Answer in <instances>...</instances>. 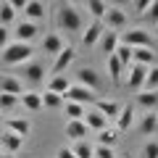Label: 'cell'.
<instances>
[{
  "instance_id": "d4e9b609",
  "label": "cell",
  "mask_w": 158,
  "mask_h": 158,
  "mask_svg": "<svg viewBox=\"0 0 158 158\" xmlns=\"http://www.w3.org/2000/svg\"><path fill=\"white\" fill-rule=\"evenodd\" d=\"M98 45H100V50L106 53V58L113 56V50L118 48V34H116V32H108V29H106V32L100 34V40H98Z\"/></svg>"
},
{
  "instance_id": "83f0119b",
  "label": "cell",
  "mask_w": 158,
  "mask_h": 158,
  "mask_svg": "<svg viewBox=\"0 0 158 158\" xmlns=\"http://www.w3.org/2000/svg\"><path fill=\"white\" fill-rule=\"evenodd\" d=\"M106 8H108V3H103V0H87L85 3V11L92 16V21H100L106 16Z\"/></svg>"
},
{
  "instance_id": "e575fe53",
  "label": "cell",
  "mask_w": 158,
  "mask_h": 158,
  "mask_svg": "<svg viewBox=\"0 0 158 158\" xmlns=\"http://www.w3.org/2000/svg\"><path fill=\"white\" fill-rule=\"evenodd\" d=\"M16 106H19V98H13V95H6V92H0V113L13 111Z\"/></svg>"
},
{
  "instance_id": "7bdbcfd3",
  "label": "cell",
  "mask_w": 158,
  "mask_h": 158,
  "mask_svg": "<svg viewBox=\"0 0 158 158\" xmlns=\"http://www.w3.org/2000/svg\"><path fill=\"white\" fill-rule=\"evenodd\" d=\"M0 124H3V113H0Z\"/></svg>"
},
{
  "instance_id": "ba28073f",
  "label": "cell",
  "mask_w": 158,
  "mask_h": 158,
  "mask_svg": "<svg viewBox=\"0 0 158 158\" xmlns=\"http://www.w3.org/2000/svg\"><path fill=\"white\" fill-rule=\"evenodd\" d=\"M74 56H77V53H74V48H71V45H66V48H63V50L58 53L56 58H53L50 77H63V74H66V69L74 63Z\"/></svg>"
},
{
  "instance_id": "5bb4252c",
  "label": "cell",
  "mask_w": 158,
  "mask_h": 158,
  "mask_svg": "<svg viewBox=\"0 0 158 158\" xmlns=\"http://www.w3.org/2000/svg\"><path fill=\"white\" fill-rule=\"evenodd\" d=\"M113 121H116V127H113L116 132H127V129H132V127H135V106H132V103L121 106V111H118V116L113 118Z\"/></svg>"
},
{
  "instance_id": "74e56055",
  "label": "cell",
  "mask_w": 158,
  "mask_h": 158,
  "mask_svg": "<svg viewBox=\"0 0 158 158\" xmlns=\"http://www.w3.org/2000/svg\"><path fill=\"white\" fill-rule=\"evenodd\" d=\"M142 158H158V142L156 140L145 142V148H142Z\"/></svg>"
},
{
  "instance_id": "7c38bea8",
  "label": "cell",
  "mask_w": 158,
  "mask_h": 158,
  "mask_svg": "<svg viewBox=\"0 0 158 158\" xmlns=\"http://www.w3.org/2000/svg\"><path fill=\"white\" fill-rule=\"evenodd\" d=\"M127 87H129L132 92H140L142 90V85H145V74H148V69L145 66H137V63H132L129 69H127Z\"/></svg>"
},
{
  "instance_id": "603a6c76",
  "label": "cell",
  "mask_w": 158,
  "mask_h": 158,
  "mask_svg": "<svg viewBox=\"0 0 158 158\" xmlns=\"http://www.w3.org/2000/svg\"><path fill=\"white\" fill-rule=\"evenodd\" d=\"M69 87H71V79L63 74V77H48V87H45V90L48 92H56V95L63 98L69 92Z\"/></svg>"
},
{
  "instance_id": "277c9868",
  "label": "cell",
  "mask_w": 158,
  "mask_h": 158,
  "mask_svg": "<svg viewBox=\"0 0 158 158\" xmlns=\"http://www.w3.org/2000/svg\"><path fill=\"white\" fill-rule=\"evenodd\" d=\"M118 42L127 48H153V34L148 29H127L118 34Z\"/></svg>"
},
{
  "instance_id": "f1b7e54d",
  "label": "cell",
  "mask_w": 158,
  "mask_h": 158,
  "mask_svg": "<svg viewBox=\"0 0 158 158\" xmlns=\"http://www.w3.org/2000/svg\"><path fill=\"white\" fill-rule=\"evenodd\" d=\"M16 21V11H13L11 0H3L0 3V27H11Z\"/></svg>"
},
{
  "instance_id": "484cf974",
  "label": "cell",
  "mask_w": 158,
  "mask_h": 158,
  "mask_svg": "<svg viewBox=\"0 0 158 158\" xmlns=\"http://www.w3.org/2000/svg\"><path fill=\"white\" fill-rule=\"evenodd\" d=\"M132 106H140L145 113H148V111H156V108H158V92H142V90H140V95L135 98Z\"/></svg>"
},
{
  "instance_id": "9a60e30c",
  "label": "cell",
  "mask_w": 158,
  "mask_h": 158,
  "mask_svg": "<svg viewBox=\"0 0 158 158\" xmlns=\"http://www.w3.org/2000/svg\"><path fill=\"white\" fill-rule=\"evenodd\" d=\"M0 92H6V95L19 98V95L24 92L21 79H19V77H13V74H0Z\"/></svg>"
},
{
  "instance_id": "8992f818",
  "label": "cell",
  "mask_w": 158,
  "mask_h": 158,
  "mask_svg": "<svg viewBox=\"0 0 158 158\" xmlns=\"http://www.w3.org/2000/svg\"><path fill=\"white\" fill-rule=\"evenodd\" d=\"M66 45H69V42L58 32H48V34H42V40H40V53H42V56H53V58H56Z\"/></svg>"
},
{
  "instance_id": "4316f807",
  "label": "cell",
  "mask_w": 158,
  "mask_h": 158,
  "mask_svg": "<svg viewBox=\"0 0 158 158\" xmlns=\"http://www.w3.org/2000/svg\"><path fill=\"white\" fill-rule=\"evenodd\" d=\"M137 127H140L142 135H156V132H158V113L156 111H148L145 116L140 118V124H137Z\"/></svg>"
},
{
  "instance_id": "d6a6232c",
  "label": "cell",
  "mask_w": 158,
  "mask_h": 158,
  "mask_svg": "<svg viewBox=\"0 0 158 158\" xmlns=\"http://www.w3.org/2000/svg\"><path fill=\"white\" fill-rule=\"evenodd\" d=\"M142 92H158V66H150V69H148Z\"/></svg>"
},
{
  "instance_id": "f35d334b",
  "label": "cell",
  "mask_w": 158,
  "mask_h": 158,
  "mask_svg": "<svg viewBox=\"0 0 158 158\" xmlns=\"http://www.w3.org/2000/svg\"><path fill=\"white\" fill-rule=\"evenodd\" d=\"M8 42H11V29H8V27H0V50H3Z\"/></svg>"
},
{
  "instance_id": "52a82bcc",
  "label": "cell",
  "mask_w": 158,
  "mask_h": 158,
  "mask_svg": "<svg viewBox=\"0 0 158 158\" xmlns=\"http://www.w3.org/2000/svg\"><path fill=\"white\" fill-rule=\"evenodd\" d=\"M16 74H21V82H27V85H42V79H45V69L37 61H29L24 66H19Z\"/></svg>"
},
{
  "instance_id": "ab89813d",
  "label": "cell",
  "mask_w": 158,
  "mask_h": 158,
  "mask_svg": "<svg viewBox=\"0 0 158 158\" xmlns=\"http://www.w3.org/2000/svg\"><path fill=\"white\" fill-rule=\"evenodd\" d=\"M148 6H150V0H137V3H132V8H135V13H140V16H145Z\"/></svg>"
},
{
  "instance_id": "d6986e66",
  "label": "cell",
  "mask_w": 158,
  "mask_h": 158,
  "mask_svg": "<svg viewBox=\"0 0 158 158\" xmlns=\"http://www.w3.org/2000/svg\"><path fill=\"white\" fill-rule=\"evenodd\" d=\"M82 121H85V127H87V129H92V132H103V129L108 127L106 116H100V113H98L92 106L85 111V118H82Z\"/></svg>"
},
{
  "instance_id": "3957f363",
  "label": "cell",
  "mask_w": 158,
  "mask_h": 158,
  "mask_svg": "<svg viewBox=\"0 0 158 158\" xmlns=\"http://www.w3.org/2000/svg\"><path fill=\"white\" fill-rule=\"evenodd\" d=\"M103 29H108V32H121V29H127V11L118 6H108L106 8V16L100 19Z\"/></svg>"
},
{
  "instance_id": "4fadbf2b",
  "label": "cell",
  "mask_w": 158,
  "mask_h": 158,
  "mask_svg": "<svg viewBox=\"0 0 158 158\" xmlns=\"http://www.w3.org/2000/svg\"><path fill=\"white\" fill-rule=\"evenodd\" d=\"M21 148H24V140H21V137H16L13 132L6 129L3 135H0V153H6V156H16Z\"/></svg>"
},
{
  "instance_id": "f546056e",
  "label": "cell",
  "mask_w": 158,
  "mask_h": 158,
  "mask_svg": "<svg viewBox=\"0 0 158 158\" xmlns=\"http://www.w3.org/2000/svg\"><path fill=\"white\" fill-rule=\"evenodd\" d=\"M40 98H42V108H48V111H58V108H63V98L56 95V92H40Z\"/></svg>"
},
{
  "instance_id": "30bf717a",
  "label": "cell",
  "mask_w": 158,
  "mask_h": 158,
  "mask_svg": "<svg viewBox=\"0 0 158 158\" xmlns=\"http://www.w3.org/2000/svg\"><path fill=\"white\" fill-rule=\"evenodd\" d=\"M21 13H24V21L40 24V21H45V16H48V3H42V0H27Z\"/></svg>"
},
{
  "instance_id": "1f68e13d",
  "label": "cell",
  "mask_w": 158,
  "mask_h": 158,
  "mask_svg": "<svg viewBox=\"0 0 158 158\" xmlns=\"http://www.w3.org/2000/svg\"><path fill=\"white\" fill-rule=\"evenodd\" d=\"M85 106H77V103H63V113L69 116V121H82L85 118Z\"/></svg>"
},
{
  "instance_id": "7402d4cb",
  "label": "cell",
  "mask_w": 158,
  "mask_h": 158,
  "mask_svg": "<svg viewBox=\"0 0 158 158\" xmlns=\"http://www.w3.org/2000/svg\"><path fill=\"white\" fill-rule=\"evenodd\" d=\"M106 71H108V79H111V85H121V79H124V71L127 69L116 61V56H108L106 58Z\"/></svg>"
},
{
  "instance_id": "4dcf8cb0",
  "label": "cell",
  "mask_w": 158,
  "mask_h": 158,
  "mask_svg": "<svg viewBox=\"0 0 158 158\" xmlns=\"http://www.w3.org/2000/svg\"><path fill=\"white\" fill-rule=\"evenodd\" d=\"M116 140H118V132L113 127H106L103 132H98V145H103V148H113Z\"/></svg>"
},
{
  "instance_id": "7a4b0ae2",
  "label": "cell",
  "mask_w": 158,
  "mask_h": 158,
  "mask_svg": "<svg viewBox=\"0 0 158 158\" xmlns=\"http://www.w3.org/2000/svg\"><path fill=\"white\" fill-rule=\"evenodd\" d=\"M34 56V48L32 45H24V42H16V40H11L3 50H0V63L3 66H24V63H29Z\"/></svg>"
},
{
  "instance_id": "2e32d148",
  "label": "cell",
  "mask_w": 158,
  "mask_h": 158,
  "mask_svg": "<svg viewBox=\"0 0 158 158\" xmlns=\"http://www.w3.org/2000/svg\"><path fill=\"white\" fill-rule=\"evenodd\" d=\"M103 32H106V29H103L100 21H90L85 27V32H82V45H85V48H95Z\"/></svg>"
},
{
  "instance_id": "cb8c5ba5",
  "label": "cell",
  "mask_w": 158,
  "mask_h": 158,
  "mask_svg": "<svg viewBox=\"0 0 158 158\" xmlns=\"http://www.w3.org/2000/svg\"><path fill=\"white\" fill-rule=\"evenodd\" d=\"M19 103H21L27 111H42V98L34 90H24L21 95H19Z\"/></svg>"
},
{
  "instance_id": "ffe728a7",
  "label": "cell",
  "mask_w": 158,
  "mask_h": 158,
  "mask_svg": "<svg viewBox=\"0 0 158 158\" xmlns=\"http://www.w3.org/2000/svg\"><path fill=\"white\" fill-rule=\"evenodd\" d=\"M3 127H6L8 132H13L16 137H21V140L32 132V124H29L27 118H3Z\"/></svg>"
},
{
  "instance_id": "9c48e42d",
  "label": "cell",
  "mask_w": 158,
  "mask_h": 158,
  "mask_svg": "<svg viewBox=\"0 0 158 158\" xmlns=\"http://www.w3.org/2000/svg\"><path fill=\"white\" fill-rule=\"evenodd\" d=\"M13 34H16V42L32 45V42H34V40H37L42 32H40V27H37V24H32V21H24V19H21V21L16 24V29H13Z\"/></svg>"
},
{
  "instance_id": "6da1fadb",
  "label": "cell",
  "mask_w": 158,
  "mask_h": 158,
  "mask_svg": "<svg viewBox=\"0 0 158 158\" xmlns=\"http://www.w3.org/2000/svg\"><path fill=\"white\" fill-rule=\"evenodd\" d=\"M53 19H56L58 32H63V34H77V32H82V29H85V13L79 11L77 3H69V0L56 6Z\"/></svg>"
},
{
  "instance_id": "8d00e7d4",
  "label": "cell",
  "mask_w": 158,
  "mask_h": 158,
  "mask_svg": "<svg viewBox=\"0 0 158 158\" xmlns=\"http://www.w3.org/2000/svg\"><path fill=\"white\" fill-rule=\"evenodd\" d=\"M92 158H116V153H113V148L95 145V148H92Z\"/></svg>"
},
{
  "instance_id": "8fae6325",
  "label": "cell",
  "mask_w": 158,
  "mask_h": 158,
  "mask_svg": "<svg viewBox=\"0 0 158 158\" xmlns=\"http://www.w3.org/2000/svg\"><path fill=\"white\" fill-rule=\"evenodd\" d=\"M77 85H82V87H87V90H92V92H98L103 87V79H100V74L95 71L92 66H82L79 69V74H77Z\"/></svg>"
},
{
  "instance_id": "d590c367",
  "label": "cell",
  "mask_w": 158,
  "mask_h": 158,
  "mask_svg": "<svg viewBox=\"0 0 158 158\" xmlns=\"http://www.w3.org/2000/svg\"><path fill=\"white\" fill-rule=\"evenodd\" d=\"M145 19H148V24L158 27V0H150V6H148V11H145Z\"/></svg>"
},
{
  "instance_id": "60d3db41",
  "label": "cell",
  "mask_w": 158,
  "mask_h": 158,
  "mask_svg": "<svg viewBox=\"0 0 158 158\" xmlns=\"http://www.w3.org/2000/svg\"><path fill=\"white\" fill-rule=\"evenodd\" d=\"M56 158H74V153H71V148H58Z\"/></svg>"
},
{
  "instance_id": "ac0fdd59",
  "label": "cell",
  "mask_w": 158,
  "mask_h": 158,
  "mask_svg": "<svg viewBox=\"0 0 158 158\" xmlns=\"http://www.w3.org/2000/svg\"><path fill=\"white\" fill-rule=\"evenodd\" d=\"M92 108H95V111L100 113V116H106V121L116 118V116H118V111H121V106H118L116 100H106V98H98Z\"/></svg>"
},
{
  "instance_id": "e0dca14e",
  "label": "cell",
  "mask_w": 158,
  "mask_h": 158,
  "mask_svg": "<svg viewBox=\"0 0 158 158\" xmlns=\"http://www.w3.org/2000/svg\"><path fill=\"white\" fill-rule=\"evenodd\" d=\"M132 63H137V66H156V50L153 48H132Z\"/></svg>"
},
{
  "instance_id": "44dd1931",
  "label": "cell",
  "mask_w": 158,
  "mask_h": 158,
  "mask_svg": "<svg viewBox=\"0 0 158 158\" xmlns=\"http://www.w3.org/2000/svg\"><path fill=\"white\" fill-rule=\"evenodd\" d=\"M87 127L85 121H66V127H63V135L69 137L71 142H79V140H87Z\"/></svg>"
},
{
  "instance_id": "b9f144b4",
  "label": "cell",
  "mask_w": 158,
  "mask_h": 158,
  "mask_svg": "<svg viewBox=\"0 0 158 158\" xmlns=\"http://www.w3.org/2000/svg\"><path fill=\"white\" fill-rule=\"evenodd\" d=\"M0 158H13V156H6V153H0Z\"/></svg>"
},
{
  "instance_id": "5b68a950",
  "label": "cell",
  "mask_w": 158,
  "mask_h": 158,
  "mask_svg": "<svg viewBox=\"0 0 158 158\" xmlns=\"http://www.w3.org/2000/svg\"><path fill=\"white\" fill-rule=\"evenodd\" d=\"M95 100H98V95L92 90H87V87H82V85H71L69 92L63 95V103H77V106H85V108L95 106Z\"/></svg>"
},
{
  "instance_id": "836d02e7",
  "label": "cell",
  "mask_w": 158,
  "mask_h": 158,
  "mask_svg": "<svg viewBox=\"0 0 158 158\" xmlns=\"http://www.w3.org/2000/svg\"><path fill=\"white\" fill-rule=\"evenodd\" d=\"M92 148L95 145H90L87 140H79L71 145V153H74V158H92Z\"/></svg>"
}]
</instances>
